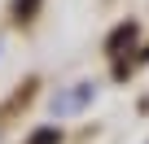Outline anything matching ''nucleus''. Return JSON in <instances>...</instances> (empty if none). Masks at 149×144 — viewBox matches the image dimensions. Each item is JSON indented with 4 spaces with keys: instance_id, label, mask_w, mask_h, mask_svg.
Here are the masks:
<instances>
[{
    "instance_id": "1",
    "label": "nucleus",
    "mask_w": 149,
    "mask_h": 144,
    "mask_svg": "<svg viewBox=\"0 0 149 144\" xmlns=\"http://www.w3.org/2000/svg\"><path fill=\"white\" fill-rule=\"evenodd\" d=\"M88 101H92V88H79V92H61V96L53 101V109H57V114H74V109H84Z\"/></svg>"
},
{
    "instance_id": "2",
    "label": "nucleus",
    "mask_w": 149,
    "mask_h": 144,
    "mask_svg": "<svg viewBox=\"0 0 149 144\" xmlns=\"http://www.w3.org/2000/svg\"><path fill=\"white\" fill-rule=\"evenodd\" d=\"M31 144H57V131H35Z\"/></svg>"
}]
</instances>
